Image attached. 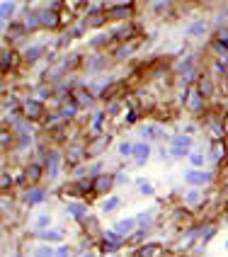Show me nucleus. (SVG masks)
I'll return each instance as SVG.
<instances>
[{
	"label": "nucleus",
	"instance_id": "f257e3e1",
	"mask_svg": "<svg viewBox=\"0 0 228 257\" xmlns=\"http://www.w3.org/2000/svg\"><path fill=\"white\" fill-rule=\"evenodd\" d=\"M180 102H182V107H185L187 112L192 116H197V119H204V116L209 114V109H211V104H209V100L201 95L199 90H197V85L187 87V90H182V95H180Z\"/></svg>",
	"mask_w": 228,
	"mask_h": 257
},
{
	"label": "nucleus",
	"instance_id": "f03ea898",
	"mask_svg": "<svg viewBox=\"0 0 228 257\" xmlns=\"http://www.w3.org/2000/svg\"><path fill=\"white\" fill-rule=\"evenodd\" d=\"M20 116H22L25 121H29V124H42L44 119L49 116V107H46V102L37 100L34 95H29V97H22Z\"/></svg>",
	"mask_w": 228,
	"mask_h": 257
},
{
	"label": "nucleus",
	"instance_id": "7ed1b4c3",
	"mask_svg": "<svg viewBox=\"0 0 228 257\" xmlns=\"http://www.w3.org/2000/svg\"><path fill=\"white\" fill-rule=\"evenodd\" d=\"M124 247H127V238H122V235L112 228L102 230V235L97 238V245H95V250H97L102 257L104 255H117V252L124 250Z\"/></svg>",
	"mask_w": 228,
	"mask_h": 257
},
{
	"label": "nucleus",
	"instance_id": "20e7f679",
	"mask_svg": "<svg viewBox=\"0 0 228 257\" xmlns=\"http://www.w3.org/2000/svg\"><path fill=\"white\" fill-rule=\"evenodd\" d=\"M136 15V3H112L107 5V20L109 25H124V22H134Z\"/></svg>",
	"mask_w": 228,
	"mask_h": 257
},
{
	"label": "nucleus",
	"instance_id": "39448f33",
	"mask_svg": "<svg viewBox=\"0 0 228 257\" xmlns=\"http://www.w3.org/2000/svg\"><path fill=\"white\" fill-rule=\"evenodd\" d=\"M66 168L68 170H75V168H80V165H85L87 163V141H73L66 146Z\"/></svg>",
	"mask_w": 228,
	"mask_h": 257
},
{
	"label": "nucleus",
	"instance_id": "423d86ee",
	"mask_svg": "<svg viewBox=\"0 0 228 257\" xmlns=\"http://www.w3.org/2000/svg\"><path fill=\"white\" fill-rule=\"evenodd\" d=\"M194 141H192V136H187V134H175L170 139V143H168V151H170V158H175V160H185V158H189L192 153H194Z\"/></svg>",
	"mask_w": 228,
	"mask_h": 257
},
{
	"label": "nucleus",
	"instance_id": "0eeeda50",
	"mask_svg": "<svg viewBox=\"0 0 228 257\" xmlns=\"http://www.w3.org/2000/svg\"><path fill=\"white\" fill-rule=\"evenodd\" d=\"M44 168H46V177L49 180H56L61 170L66 168V153L61 148H56V146H51L46 158H44Z\"/></svg>",
	"mask_w": 228,
	"mask_h": 257
},
{
	"label": "nucleus",
	"instance_id": "6e6552de",
	"mask_svg": "<svg viewBox=\"0 0 228 257\" xmlns=\"http://www.w3.org/2000/svg\"><path fill=\"white\" fill-rule=\"evenodd\" d=\"M109 34H112L114 44H131L136 42V37L141 34V25L134 20V22H124V25H114L109 29Z\"/></svg>",
	"mask_w": 228,
	"mask_h": 257
},
{
	"label": "nucleus",
	"instance_id": "1a4fd4ad",
	"mask_svg": "<svg viewBox=\"0 0 228 257\" xmlns=\"http://www.w3.org/2000/svg\"><path fill=\"white\" fill-rule=\"evenodd\" d=\"M136 131H139L141 141H146V143H160V141L170 143V139H172L170 134H168V128L163 126V124H156V121H151V124H141Z\"/></svg>",
	"mask_w": 228,
	"mask_h": 257
},
{
	"label": "nucleus",
	"instance_id": "9d476101",
	"mask_svg": "<svg viewBox=\"0 0 228 257\" xmlns=\"http://www.w3.org/2000/svg\"><path fill=\"white\" fill-rule=\"evenodd\" d=\"M20 66H25V61H22V54L15 49V46H3V54H0V71L3 75H8V73H15Z\"/></svg>",
	"mask_w": 228,
	"mask_h": 257
},
{
	"label": "nucleus",
	"instance_id": "9b49d317",
	"mask_svg": "<svg viewBox=\"0 0 228 257\" xmlns=\"http://www.w3.org/2000/svg\"><path fill=\"white\" fill-rule=\"evenodd\" d=\"M206 163H211L216 170L228 165V141H211L206 151Z\"/></svg>",
	"mask_w": 228,
	"mask_h": 257
},
{
	"label": "nucleus",
	"instance_id": "f8f14e48",
	"mask_svg": "<svg viewBox=\"0 0 228 257\" xmlns=\"http://www.w3.org/2000/svg\"><path fill=\"white\" fill-rule=\"evenodd\" d=\"M22 172H25L27 187H42L44 177H46V168H44V163H39V160H27L22 165Z\"/></svg>",
	"mask_w": 228,
	"mask_h": 257
},
{
	"label": "nucleus",
	"instance_id": "ddd939ff",
	"mask_svg": "<svg viewBox=\"0 0 228 257\" xmlns=\"http://www.w3.org/2000/svg\"><path fill=\"white\" fill-rule=\"evenodd\" d=\"M170 252V247L165 243H160V240H148L146 245L141 247H136V250H131L129 257H165Z\"/></svg>",
	"mask_w": 228,
	"mask_h": 257
},
{
	"label": "nucleus",
	"instance_id": "4468645a",
	"mask_svg": "<svg viewBox=\"0 0 228 257\" xmlns=\"http://www.w3.org/2000/svg\"><path fill=\"white\" fill-rule=\"evenodd\" d=\"M112 143V134H102L95 139H87V160H100L104 156V151Z\"/></svg>",
	"mask_w": 228,
	"mask_h": 257
},
{
	"label": "nucleus",
	"instance_id": "2eb2a0df",
	"mask_svg": "<svg viewBox=\"0 0 228 257\" xmlns=\"http://www.w3.org/2000/svg\"><path fill=\"white\" fill-rule=\"evenodd\" d=\"M182 206L189 209V211H199L204 206H209V199H206V194L201 192V189H187L185 194H182Z\"/></svg>",
	"mask_w": 228,
	"mask_h": 257
},
{
	"label": "nucleus",
	"instance_id": "dca6fc26",
	"mask_svg": "<svg viewBox=\"0 0 228 257\" xmlns=\"http://www.w3.org/2000/svg\"><path fill=\"white\" fill-rule=\"evenodd\" d=\"M46 46L44 44H39V42H32V44H27L25 49H22V61H25V66H37L42 58H46Z\"/></svg>",
	"mask_w": 228,
	"mask_h": 257
},
{
	"label": "nucleus",
	"instance_id": "f3484780",
	"mask_svg": "<svg viewBox=\"0 0 228 257\" xmlns=\"http://www.w3.org/2000/svg\"><path fill=\"white\" fill-rule=\"evenodd\" d=\"M71 100L75 102V104L80 107V112H83V109H92L95 102H97V97H95V95L87 90L85 83H83V85H78V87H73L71 90Z\"/></svg>",
	"mask_w": 228,
	"mask_h": 257
},
{
	"label": "nucleus",
	"instance_id": "a211bd4d",
	"mask_svg": "<svg viewBox=\"0 0 228 257\" xmlns=\"http://www.w3.org/2000/svg\"><path fill=\"white\" fill-rule=\"evenodd\" d=\"M39 20H42V29H49V32H56V29H61V32H63L61 13L51 10V8H46V5H42V8H39Z\"/></svg>",
	"mask_w": 228,
	"mask_h": 257
},
{
	"label": "nucleus",
	"instance_id": "6ab92c4d",
	"mask_svg": "<svg viewBox=\"0 0 228 257\" xmlns=\"http://www.w3.org/2000/svg\"><path fill=\"white\" fill-rule=\"evenodd\" d=\"M214 172H206V170H187L185 172V182L192 189H199V187H206L214 182Z\"/></svg>",
	"mask_w": 228,
	"mask_h": 257
},
{
	"label": "nucleus",
	"instance_id": "aec40b11",
	"mask_svg": "<svg viewBox=\"0 0 228 257\" xmlns=\"http://www.w3.org/2000/svg\"><path fill=\"white\" fill-rule=\"evenodd\" d=\"M87 46H90L92 54H104L107 49H112L114 39H112V34H109V29H107V32H97L95 37H90V39H87Z\"/></svg>",
	"mask_w": 228,
	"mask_h": 257
},
{
	"label": "nucleus",
	"instance_id": "412c9836",
	"mask_svg": "<svg viewBox=\"0 0 228 257\" xmlns=\"http://www.w3.org/2000/svg\"><path fill=\"white\" fill-rule=\"evenodd\" d=\"M109 63H112L109 51H104V54H90V56H85V66H83V68H87V73L95 75V73L109 68Z\"/></svg>",
	"mask_w": 228,
	"mask_h": 257
},
{
	"label": "nucleus",
	"instance_id": "4be33fe9",
	"mask_svg": "<svg viewBox=\"0 0 228 257\" xmlns=\"http://www.w3.org/2000/svg\"><path fill=\"white\" fill-rule=\"evenodd\" d=\"M197 56L194 54H185V56L180 58V61H172V73L175 75H180V78H185L189 73H197Z\"/></svg>",
	"mask_w": 228,
	"mask_h": 257
},
{
	"label": "nucleus",
	"instance_id": "5701e85b",
	"mask_svg": "<svg viewBox=\"0 0 228 257\" xmlns=\"http://www.w3.org/2000/svg\"><path fill=\"white\" fill-rule=\"evenodd\" d=\"M46 197H49V189L46 187H27L25 189V194H22V204L25 206H37V204H44L46 201Z\"/></svg>",
	"mask_w": 228,
	"mask_h": 257
},
{
	"label": "nucleus",
	"instance_id": "b1692460",
	"mask_svg": "<svg viewBox=\"0 0 228 257\" xmlns=\"http://www.w3.org/2000/svg\"><path fill=\"white\" fill-rule=\"evenodd\" d=\"M87 209H90V204L87 201H78V199H73V201H66V216H71L75 223H83L87 216Z\"/></svg>",
	"mask_w": 228,
	"mask_h": 257
},
{
	"label": "nucleus",
	"instance_id": "393cba45",
	"mask_svg": "<svg viewBox=\"0 0 228 257\" xmlns=\"http://www.w3.org/2000/svg\"><path fill=\"white\" fill-rule=\"evenodd\" d=\"M3 34H5V42L10 39V44L8 46H13V44L22 42L25 37H27V29H25V25L22 22H8V25H3Z\"/></svg>",
	"mask_w": 228,
	"mask_h": 257
},
{
	"label": "nucleus",
	"instance_id": "a878e982",
	"mask_svg": "<svg viewBox=\"0 0 228 257\" xmlns=\"http://www.w3.org/2000/svg\"><path fill=\"white\" fill-rule=\"evenodd\" d=\"M114 187V172H102L95 177V197H109Z\"/></svg>",
	"mask_w": 228,
	"mask_h": 257
},
{
	"label": "nucleus",
	"instance_id": "bb28decb",
	"mask_svg": "<svg viewBox=\"0 0 228 257\" xmlns=\"http://www.w3.org/2000/svg\"><path fill=\"white\" fill-rule=\"evenodd\" d=\"M63 126H68V121L58 114L56 109H51V112H49V116L42 121V131H44V134H49V136H51V134H56V131H61Z\"/></svg>",
	"mask_w": 228,
	"mask_h": 257
},
{
	"label": "nucleus",
	"instance_id": "cd10ccee",
	"mask_svg": "<svg viewBox=\"0 0 228 257\" xmlns=\"http://www.w3.org/2000/svg\"><path fill=\"white\" fill-rule=\"evenodd\" d=\"M112 230H117L122 238H131V235L139 230V221H136V216H124V218H119V221L114 223Z\"/></svg>",
	"mask_w": 228,
	"mask_h": 257
},
{
	"label": "nucleus",
	"instance_id": "c85d7f7f",
	"mask_svg": "<svg viewBox=\"0 0 228 257\" xmlns=\"http://www.w3.org/2000/svg\"><path fill=\"white\" fill-rule=\"evenodd\" d=\"M22 25L27 29V34L42 29V20H39V8H22Z\"/></svg>",
	"mask_w": 228,
	"mask_h": 257
},
{
	"label": "nucleus",
	"instance_id": "c756f323",
	"mask_svg": "<svg viewBox=\"0 0 228 257\" xmlns=\"http://www.w3.org/2000/svg\"><path fill=\"white\" fill-rule=\"evenodd\" d=\"M136 54V42L131 44H114L112 49H109V56H112L114 63H119V61H127Z\"/></svg>",
	"mask_w": 228,
	"mask_h": 257
},
{
	"label": "nucleus",
	"instance_id": "7c9ffc66",
	"mask_svg": "<svg viewBox=\"0 0 228 257\" xmlns=\"http://www.w3.org/2000/svg\"><path fill=\"white\" fill-rule=\"evenodd\" d=\"M197 90H199L209 102L214 100V95H216V90H218V87H216V80L211 78V73H201L199 80H197Z\"/></svg>",
	"mask_w": 228,
	"mask_h": 257
},
{
	"label": "nucleus",
	"instance_id": "2f4dec72",
	"mask_svg": "<svg viewBox=\"0 0 228 257\" xmlns=\"http://www.w3.org/2000/svg\"><path fill=\"white\" fill-rule=\"evenodd\" d=\"M151 143L146 141H136L134 143V156H131V160H134V165L136 168H143L146 163H148V158H151Z\"/></svg>",
	"mask_w": 228,
	"mask_h": 257
},
{
	"label": "nucleus",
	"instance_id": "473e14b6",
	"mask_svg": "<svg viewBox=\"0 0 228 257\" xmlns=\"http://www.w3.org/2000/svg\"><path fill=\"white\" fill-rule=\"evenodd\" d=\"M58 63H61V68L66 71V75H68V73L78 71L80 66H85V56H83L80 51H71L68 56H63L61 61H58Z\"/></svg>",
	"mask_w": 228,
	"mask_h": 257
},
{
	"label": "nucleus",
	"instance_id": "72a5a7b5",
	"mask_svg": "<svg viewBox=\"0 0 228 257\" xmlns=\"http://www.w3.org/2000/svg\"><path fill=\"white\" fill-rule=\"evenodd\" d=\"M56 112L63 116L68 124H73V121L78 119V114H80V107H78L73 100H63L61 104H56Z\"/></svg>",
	"mask_w": 228,
	"mask_h": 257
},
{
	"label": "nucleus",
	"instance_id": "f704fd0d",
	"mask_svg": "<svg viewBox=\"0 0 228 257\" xmlns=\"http://www.w3.org/2000/svg\"><path fill=\"white\" fill-rule=\"evenodd\" d=\"M83 25L85 29H102L109 25V20H107V13H87L83 17Z\"/></svg>",
	"mask_w": 228,
	"mask_h": 257
},
{
	"label": "nucleus",
	"instance_id": "c9c22d12",
	"mask_svg": "<svg viewBox=\"0 0 228 257\" xmlns=\"http://www.w3.org/2000/svg\"><path fill=\"white\" fill-rule=\"evenodd\" d=\"M37 238L44 240L46 245H63L66 240V233L61 228H51V230H44V233H37Z\"/></svg>",
	"mask_w": 228,
	"mask_h": 257
},
{
	"label": "nucleus",
	"instance_id": "e433bc0d",
	"mask_svg": "<svg viewBox=\"0 0 228 257\" xmlns=\"http://www.w3.org/2000/svg\"><path fill=\"white\" fill-rule=\"evenodd\" d=\"M17 8H20V5H17V3H13V0H3V3H0V20H3V25L13 22Z\"/></svg>",
	"mask_w": 228,
	"mask_h": 257
},
{
	"label": "nucleus",
	"instance_id": "4c0bfd02",
	"mask_svg": "<svg viewBox=\"0 0 228 257\" xmlns=\"http://www.w3.org/2000/svg\"><path fill=\"white\" fill-rule=\"evenodd\" d=\"M122 197H117V194H109V197H104V201L100 204V209H102V214H114V211H119L122 209Z\"/></svg>",
	"mask_w": 228,
	"mask_h": 257
},
{
	"label": "nucleus",
	"instance_id": "58836bf2",
	"mask_svg": "<svg viewBox=\"0 0 228 257\" xmlns=\"http://www.w3.org/2000/svg\"><path fill=\"white\" fill-rule=\"evenodd\" d=\"M206 32H209V22H206V20H194V22L185 29L187 37H204Z\"/></svg>",
	"mask_w": 228,
	"mask_h": 257
},
{
	"label": "nucleus",
	"instance_id": "ea45409f",
	"mask_svg": "<svg viewBox=\"0 0 228 257\" xmlns=\"http://www.w3.org/2000/svg\"><path fill=\"white\" fill-rule=\"evenodd\" d=\"M0 148H3V153L15 151V134L13 131H8L5 124H3V128H0Z\"/></svg>",
	"mask_w": 228,
	"mask_h": 257
},
{
	"label": "nucleus",
	"instance_id": "a19ab883",
	"mask_svg": "<svg viewBox=\"0 0 228 257\" xmlns=\"http://www.w3.org/2000/svg\"><path fill=\"white\" fill-rule=\"evenodd\" d=\"M148 243V228H139L131 238H127V245L131 250H136V247H141V245Z\"/></svg>",
	"mask_w": 228,
	"mask_h": 257
},
{
	"label": "nucleus",
	"instance_id": "79ce46f5",
	"mask_svg": "<svg viewBox=\"0 0 228 257\" xmlns=\"http://www.w3.org/2000/svg\"><path fill=\"white\" fill-rule=\"evenodd\" d=\"M51 228H54L51 214H39L34 218V233H44V230H51Z\"/></svg>",
	"mask_w": 228,
	"mask_h": 257
},
{
	"label": "nucleus",
	"instance_id": "37998d69",
	"mask_svg": "<svg viewBox=\"0 0 228 257\" xmlns=\"http://www.w3.org/2000/svg\"><path fill=\"white\" fill-rule=\"evenodd\" d=\"M151 13H156V15H170L175 13V3L172 0H158V3H151Z\"/></svg>",
	"mask_w": 228,
	"mask_h": 257
},
{
	"label": "nucleus",
	"instance_id": "c03bdc74",
	"mask_svg": "<svg viewBox=\"0 0 228 257\" xmlns=\"http://www.w3.org/2000/svg\"><path fill=\"white\" fill-rule=\"evenodd\" d=\"M136 182V187H139V192H141L143 197H153L156 194V187H153V182L148 180V177H139V180H134Z\"/></svg>",
	"mask_w": 228,
	"mask_h": 257
},
{
	"label": "nucleus",
	"instance_id": "a18cd8bd",
	"mask_svg": "<svg viewBox=\"0 0 228 257\" xmlns=\"http://www.w3.org/2000/svg\"><path fill=\"white\" fill-rule=\"evenodd\" d=\"M34 97H37V100H42V102H46L49 97H54V87L44 85V83H37V85H34Z\"/></svg>",
	"mask_w": 228,
	"mask_h": 257
},
{
	"label": "nucleus",
	"instance_id": "49530a36",
	"mask_svg": "<svg viewBox=\"0 0 228 257\" xmlns=\"http://www.w3.org/2000/svg\"><path fill=\"white\" fill-rule=\"evenodd\" d=\"M32 257H56V247H54V245H46V243H39L32 250Z\"/></svg>",
	"mask_w": 228,
	"mask_h": 257
},
{
	"label": "nucleus",
	"instance_id": "de8ad7c7",
	"mask_svg": "<svg viewBox=\"0 0 228 257\" xmlns=\"http://www.w3.org/2000/svg\"><path fill=\"white\" fill-rule=\"evenodd\" d=\"M187 160H189L192 170H204V163H206V153H204V151H194V153L187 158Z\"/></svg>",
	"mask_w": 228,
	"mask_h": 257
},
{
	"label": "nucleus",
	"instance_id": "09e8293b",
	"mask_svg": "<svg viewBox=\"0 0 228 257\" xmlns=\"http://www.w3.org/2000/svg\"><path fill=\"white\" fill-rule=\"evenodd\" d=\"M15 185H17V182H15L13 175H10L8 170H3V175H0V189H3V194H8Z\"/></svg>",
	"mask_w": 228,
	"mask_h": 257
},
{
	"label": "nucleus",
	"instance_id": "8fccbe9b",
	"mask_svg": "<svg viewBox=\"0 0 228 257\" xmlns=\"http://www.w3.org/2000/svg\"><path fill=\"white\" fill-rule=\"evenodd\" d=\"M136 221H139V228H153V211H141L136 214Z\"/></svg>",
	"mask_w": 228,
	"mask_h": 257
},
{
	"label": "nucleus",
	"instance_id": "3c124183",
	"mask_svg": "<svg viewBox=\"0 0 228 257\" xmlns=\"http://www.w3.org/2000/svg\"><path fill=\"white\" fill-rule=\"evenodd\" d=\"M71 42H73V37H71V32L66 29V32H61V34H58V39H56V44H54V49H56V51H61V49H66V46H68Z\"/></svg>",
	"mask_w": 228,
	"mask_h": 257
},
{
	"label": "nucleus",
	"instance_id": "603ef678",
	"mask_svg": "<svg viewBox=\"0 0 228 257\" xmlns=\"http://www.w3.org/2000/svg\"><path fill=\"white\" fill-rule=\"evenodd\" d=\"M114 185H117V187L131 185V177H129V172H124V170H114Z\"/></svg>",
	"mask_w": 228,
	"mask_h": 257
},
{
	"label": "nucleus",
	"instance_id": "864d4df0",
	"mask_svg": "<svg viewBox=\"0 0 228 257\" xmlns=\"http://www.w3.org/2000/svg\"><path fill=\"white\" fill-rule=\"evenodd\" d=\"M122 109H124V104H122L119 100H117V102H109V104L104 107V112H107V119H112V116H117L119 112H122Z\"/></svg>",
	"mask_w": 228,
	"mask_h": 257
},
{
	"label": "nucleus",
	"instance_id": "5fc2aeb1",
	"mask_svg": "<svg viewBox=\"0 0 228 257\" xmlns=\"http://www.w3.org/2000/svg\"><path fill=\"white\" fill-rule=\"evenodd\" d=\"M134 143L136 141H119V156H124V158L134 156Z\"/></svg>",
	"mask_w": 228,
	"mask_h": 257
},
{
	"label": "nucleus",
	"instance_id": "6e6d98bb",
	"mask_svg": "<svg viewBox=\"0 0 228 257\" xmlns=\"http://www.w3.org/2000/svg\"><path fill=\"white\" fill-rule=\"evenodd\" d=\"M68 32H71V37L73 39H80V37H85V25L83 22H78V25H73V27H68Z\"/></svg>",
	"mask_w": 228,
	"mask_h": 257
},
{
	"label": "nucleus",
	"instance_id": "4d7b16f0",
	"mask_svg": "<svg viewBox=\"0 0 228 257\" xmlns=\"http://www.w3.org/2000/svg\"><path fill=\"white\" fill-rule=\"evenodd\" d=\"M56 257H75V255H73V247H71V245L63 243V245H58V247H56Z\"/></svg>",
	"mask_w": 228,
	"mask_h": 257
},
{
	"label": "nucleus",
	"instance_id": "13d9d810",
	"mask_svg": "<svg viewBox=\"0 0 228 257\" xmlns=\"http://www.w3.org/2000/svg\"><path fill=\"white\" fill-rule=\"evenodd\" d=\"M8 211H13V199L8 194H3V214L8 216Z\"/></svg>",
	"mask_w": 228,
	"mask_h": 257
},
{
	"label": "nucleus",
	"instance_id": "bf43d9fd",
	"mask_svg": "<svg viewBox=\"0 0 228 257\" xmlns=\"http://www.w3.org/2000/svg\"><path fill=\"white\" fill-rule=\"evenodd\" d=\"M75 257H102V255L95 250V247H92V250H85V252H78Z\"/></svg>",
	"mask_w": 228,
	"mask_h": 257
},
{
	"label": "nucleus",
	"instance_id": "052dcab7",
	"mask_svg": "<svg viewBox=\"0 0 228 257\" xmlns=\"http://www.w3.org/2000/svg\"><path fill=\"white\" fill-rule=\"evenodd\" d=\"M197 128H199V124H189L182 134H187V136H194V134H197Z\"/></svg>",
	"mask_w": 228,
	"mask_h": 257
},
{
	"label": "nucleus",
	"instance_id": "680f3d73",
	"mask_svg": "<svg viewBox=\"0 0 228 257\" xmlns=\"http://www.w3.org/2000/svg\"><path fill=\"white\" fill-rule=\"evenodd\" d=\"M221 209H223V214L228 216V197H226V199H223V206H221Z\"/></svg>",
	"mask_w": 228,
	"mask_h": 257
},
{
	"label": "nucleus",
	"instance_id": "e2e57ef3",
	"mask_svg": "<svg viewBox=\"0 0 228 257\" xmlns=\"http://www.w3.org/2000/svg\"><path fill=\"white\" fill-rule=\"evenodd\" d=\"M226 134H228V116H226Z\"/></svg>",
	"mask_w": 228,
	"mask_h": 257
},
{
	"label": "nucleus",
	"instance_id": "0e129e2a",
	"mask_svg": "<svg viewBox=\"0 0 228 257\" xmlns=\"http://www.w3.org/2000/svg\"><path fill=\"white\" fill-rule=\"evenodd\" d=\"M13 257H22V255H13Z\"/></svg>",
	"mask_w": 228,
	"mask_h": 257
},
{
	"label": "nucleus",
	"instance_id": "69168bd1",
	"mask_svg": "<svg viewBox=\"0 0 228 257\" xmlns=\"http://www.w3.org/2000/svg\"><path fill=\"white\" fill-rule=\"evenodd\" d=\"M226 250H228V243H226Z\"/></svg>",
	"mask_w": 228,
	"mask_h": 257
}]
</instances>
